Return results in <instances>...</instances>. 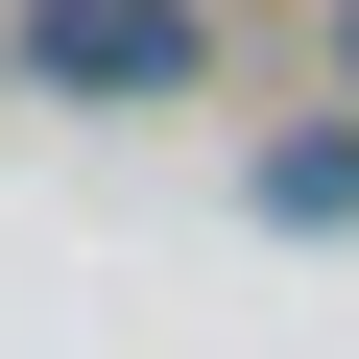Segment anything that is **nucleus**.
Instances as JSON below:
<instances>
[{
	"instance_id": "obj_1",
	"label": "nucleus",
	"mask_w": 359,
	"mask_h": 359,
	"mask_svg": "<svg viewBox=\"0 0 359 359\" xmlns=\"http://www.w3.org/2000/svg\"><path fill=\"white\" fill-rule=\"evenodd\" d=\"M0 72L25 96H72V120H192L216 96V0H25V25H0Z\"/></svg>"
},
{
	"instance_id": "obj_2",
	"label": "nucleus",
	"mask_w": 359,
	"mask_h": 359,
	"mask_svg": "<svg viewBox=\"0 0 359 359\" xmlns=\"http://www.w3.org/2000/svg\"><path fill=\"white\" fill-rule=\"evenodd\" d=\"M311 48H335V96H359V0H335V25H311Z\"/></svg>"
}]
</instances>
